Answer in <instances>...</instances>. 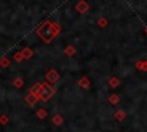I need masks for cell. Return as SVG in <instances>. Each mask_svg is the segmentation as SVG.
<instances>
[{
	"label": "cell",
	"mask_w": 147,
	"mask_h": 132,
	"mask_svg": "<svg viewBox=\"0 0 147 132\" xmlns=\"http://www.w3.org/2000/svg\"><path fill=\"white\" fill-rule=\"evenodd\" d=\"M59 32H60V26L49 21H46L36 30V33L47 44H49L59 34Z\"/></svg>",
	"instance_id": "obj_1"
},
{
	"label": "cell",
	"mask_w": 147,
	"mask_h": 132,
	"mask_svg": "<svg viewBox=\"0 0 147 132\" xmlns=\"http://www.w3.org/2000/svg\"><path fill=\"white\" fill-rule=\"evenodd\" d=\"M54 94V88L52 86H49L48 84L44 83L42 84V88H41V92L39 94V98L42 100V101H47L48 99L52 98V95Z\"/></svg>",
	"instance_id": "obj_2"
},
{
	"label": "cell",
	"mask_w": 147,
	"mask_h": 132,
	"mask_svg": "<svg viewBox=\"0 0 147 132\" xmlns=\"http://www.w3.org/2000/svg\"><path fill=\"white\" fill-rule=\"evenodd\" d=\"M76 10L80 14H85L87 10H88V3L84 0H80L78 1V3L76 5Z\"/></svg>",
	"instance_id": "obj_3"
},
{
	"label": "cell",
	"mask_w": 147,
	"mask_h": 132,
	"mask_svg": "<svg viewBox=\"0 0 147 132\" xmlns=\"http://www.w3.org/2000/svg\"><path fill=\"white\" fill-rule=\"evenodd\" d=\"M59 73H57V71H55L54 69H51L47 73H46V79L48 80V81H51V83H55L57 79H59Z\"/></svg>",
	"instance_id": "obj_4"
},
{
	"label": "cell",
	"mask_w": 147,
	"mask_h": 132,
	"mask_svg": "<svg viewBox=\"0 0 147 132\" xmlns=\"http://www.w3.org/2000/svg\"><path fill=\"white\" fill-rule=\"evenodd\" d=\"M41 88H42V84L37 83V84H34V85L30 88V92H31V93H33L34 95L39 96V94H40V92H41Z\"/></svg>",
	"instance_id": "obj_5"
},
{
	"label": "cell",
	"mask_w": 147,
	"mask_h": 132,
	"mask_svg": "<svg viewBox=\"0 0 147 132\" xmlns=\"http://www.w3.org/2000/svg\"><path fill=\"white\" fill-rule=\"evenodd\" d=\"M38 98H39V96H37V95H34L33 93H31V92H30V93L25 96V101H26L29 104H31V106H32V104H34V103L37 102Z\"/></svg>",
	"instance_id": "obj_6"
},
{
	"label": "cell",
	"mask_w": 147,
	"mask_h": 132,
	"mask_svg": "<svg viewBox=\"0 0 147 132\" xmlns=\"http://www.w3.org/2000/svg\"><path fill=\"white\" fill-rule=\"evenodd\" d=\"M114 117L118 121V122H122V121H124L125 119V117H126V114L122 110V109H119V110H117L115 114H114Z\"/></svg>",
	"instance_id": "obj_7"
},
{
	"label": "cell",
	"mask_w": 147,
	"mask_h": 132,
	"mask_svg": "<svg viewBox=\"0 0 147 132\" xmlns=\"http://www.w3.org/2000/svg\"><path fill=\"white\" fill-rule=\"evenodd\" d=\"M136 68L138 70H141V71H147V61H137L136 62Z\"/></svg>",
	"instance_id": "obj_8"
},
{
	"label": "cell",
	"mask_w": 147,
	"mask_h": 132,
	"mask_svg": "<svg viewBox=\"0 0 147 132\" xmlns=\"http://www.w3.org/2000/svg\"><path fill=\"white\" fill-rule=\"evenodd\" d=\"M21 53H22V55H23L24 59H30V57H32V55H33V52H32L31 48H29V47L23 48V51H22Z\"/></svg>",
	"instance_id": "obj_9"
},
{
	"label": "cell",
	"mask_w": 147,
	"mask_h": 132,
	"mask_svg": "<svg viewBox=\"0 0 147 132\" xmlns=\"http://www.w3.org/2000/svg\"><path fill=\"white\" fill-rule=\"evenodd\" d=\"M78 85H79L80 87H83V88H87V87L90 86V80H88V78H87V77L80 78L79 81H78Z\"/></svg>",
	"instance_id": "obj_10"
},
{
	"label": "cell",
	"mask_w": 147,
	"mask_h": 132,
	"mask_svg": "<svg viewBox=\"0 0 147 132\" xmlns=\"http://www.w3.org/2000/svg\"><path fill=\"white\" fill-rule=\"evenodd\" d=\"M108 83H109V85H110L111 87H114V88H115V87H117V86L119 85V83H121V81H119V79H118L117 77H111V78L108 80Z\"/></svg>",
	"instance_id": "obj_11"
},
{
	"label": "cell",
	"mask_w": 147,
	"mask_h": 132,
	"mask_svg": "<svg viewBox=\"0 0 147 132\" xmlns=\"http://www.w3.org/2000/svg\"><path fill=\"white\" fill-rule=\"evenodd\" d=\"M108 100H109V102H110L111 104H114V106H115V104H117V103L119 102V98H118V95H117V94H111V95L109 96V99H108Z\"/></svg>",
	"instance_id": "obj_12"
},
{
	"label": "cell",
	"mask_w": 147,
	"mask_h": 132,
	"mask_svg": "<svg viewBox=\"0 0 147 132\" xmlns=\"http://www.w3.org/2000/svg\"><path fill=\"white\" fill-rule=\"evenodd\" d=\"M52 122L55 124V125H61L62 124V122H63V118L60 116V115H54L53 116V119H52Z\"/></svg>",
	"instance_id": "obj_13"
},
{
	"label": "cell",
	"mask_w": 147,
	"mask_h": 132,
	"mask_svg": "<svg viewBox=\"0 0 147 132\" xmlns=\"http://www.w3.org/2000/svg\"><path fill=\"white\" fill-rule=\"evenodd\" d=\"M98 25L100 26V28H106L107 26V24H108V21H107V18L106 17H100L99 20H98Z\"/></svg>",
	"instance_id": "obj_14"
},
{
	"label": "cell",
	"mask_w": 147,
	"mask_h": 132,
	"mask_svg": "<svg viewBox=\"0 0 147 132\" xmlns=\"http://www.w3.org/2000/svg\"><path fill=\"white\" fill-rule=\"evenodd\" d=\"M46 116H47V111H46V109H44V108H40V109L37 111V117H38V118L42 119V118H45Z\"/></svg>",
	"instance_id": "obj_15"
},
{
	"label": "cell",
	"mask_w": 147,
	"mask_h": 132,
	"mask_svg": "<svg viewBox=\"0 0 147 132\" xmlns=\"http://www.w3.org/2000/svg\"><path fill=\"white\" fill-rule=\"evenodd\" d=\"M64 53H65L68 56H71V55L75 54V48H74L72 46H68V47L64 49Z\"/></svg>",
	"instance_id": "obj_16"
},
{
	"label": "cell",
	"mask_w": 147,
	"mask_h": 132,
	"mask_svg": "<svg viewBox=\"0 0 147 132\" xmlns=\"http://www.w3.org/2000/svg\"><path fill=\"white\" fill-rule=\"evenodd\" d=\"M14 59H15V61L21 62V61H22V59H24V57H23V55H22V53H21V52H17V53H15Z\"/></svg>",
	"instance_id": "obj_17"
},
{
	"label": "cell",
	"mask_w": 147,
	"mask_h": 132,
	"mask_svg": "<svg viewBox=\"0 0 147 132\" xmlns=\"http://www.w3.org/2000/svg\"><path fill=\"white\" fill-rule=\"evenodd\" d=\"M0 64H1L2 67H7V65L9 64V60H8V59H6V57H3V59H1V60H0Z\"/></svg>",
	"instance_id": "obj_18"
},
{
	"label": "cell",
	"mask_w": 147,
	"mask_h": 132,
	"mask_svg": "<svg viewBox=\"0 0 147 132\" xmlns=\"http://www.w3.org/2000/svg\"><path fill=\"white\" fill-rule=\"evenodd\" d=\"M14 85H15L16 87H21V86L23 85V81H22V79H21V78H16V79H15V83H14Z\"/></svg>",
	"instance_id": "obj_19"
},
{
	"label": "cell",
	"mask_w": 147,
	"mask_h": 132,
	"mask_svg": "<svg viewBox=\"0 0 147 132\" xmlns=\"http://www.w3.org/2000/svg\"><path fill=\"white\" fill-rule=\"evenodd\" d=\"M8 121H9V118H8L6 115H2V116H0V123H2V124H6Z\"/></svg>",
	"instance_id": "obj_20"
},
{
	"label": "cell",
	"mask_w": 147,
	"mask_h": 132,
	"mask_svg": "<svg viewBox=\"0 0 147 132\" xmlns=\"http://www.w3.org/2000/svg\"><path fill=\"white\" fill-rule=\"evenodd\" d=\"M144 31H145V33H146V34H147V25H146V26H145V29H144Z\"/></svg>",
	"instance_id": "obj_21"
},
{
	"label": "cell",
	"mask_w": 147,
	"mask_h": 132,
	"mask_svg": "<svg viewBox=\"0 0 147 132\" xmlns=\"http://www.w3.org/2000/svg\"><path fill=\"white\" fill-rule=\"evenodd\" d=\"M146 61H147V60H146Z\"/></svg>",
	"instance_id": "obj_22"
}]
</instances>
